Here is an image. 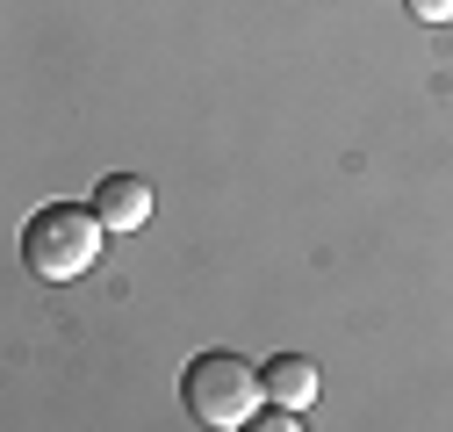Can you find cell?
<instances>
[{"instance_id":"obj_1","label":"cell","mask_w":453,"mask_h":432,"mask_svg":"<svg viewBox=\"0 0 453 432\" xmlns=\"http://www.w3.org/2000/svg\"><path fill=\"white\" fill-rule=\"evenodd\" d=\"M101 252H108V224H101L94 202H43L22 224V266L36 282H50V289L94 274Z\"/></svg>"},{"instance_id":"obj_2","label":"cell","mask_w":453,"mask_h":432,"mask_svg":"<svg viewBox=\"0 0 453 432\" xmlns=\"http://www.w3.org/2000/svg\"><path fill=\"white\" fill-rule=\"evenodd\" d=\"M180 404H188V418L195 425H209V432H238V425H252L259 418V404H266V367H252L245 353H195L188 360V374H180Z\"/></svg>"},{"instance_id":"obj_3","label":"cell","mask_w":453,"mask_h":432,"mask_svg":"<svg viewBox=\"0 0 453 432\" xmlns=\"http://www.w3.org/2000/svg\"><path fill=\"white\" fill-rule=\"evenodd\" d=\"M94 209H101L108 231H144V224H151V188H144L137 174H108V181L94 188Z\"/></svg>"},{"instance_id":"obj_4","label":"cell","mask_w":453,"mask_h":432,"mask_svg":"<svg viewBox=\"0 0 453 432\" xmlns=\"http://www.w3.org/2000/svg\"><path fill=\"white\" fill-rule=\"evenodd\" d=\"M266 404L310 411V404H317V360H310V353H273V367H266Z\"/></svg>"},{"instance_id":"obj_5","label":"cell","mask_w":453,"mask_h":432,"mask_svg":"<svg viewBox=\"0 0 453 432\" xmlns=\"http://www.w3.org/2000/svg\"><path fill=\"white\" fill-rule=\"evenodd\" d=\"M418 22H453V0H403Z\"/></svg>"}]
</instances>
